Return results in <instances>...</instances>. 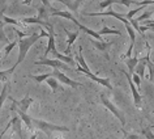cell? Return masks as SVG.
I'll list each match as a JSON object with an SVG mask.
<instances>
[{
  "label": "cell",
  "mask_w": 154,
  "mask_h": 139,
  "mask_svg": "<svg viewBox=\"0 0 154 139\" xmlns=\"http://www.w3.org/2000/svg\"><path fill=\"white\" fill-rule=\"evenodd\" d=\"M3 20H4L5 24H11V25H18L21 21H18L16 20V18H12V17H8V16H5V15H3Z\"/></svg>",
  "instance_id": "cell-30"
},
{
  "label": "cell",
  "mask_w": 154,
  "mask_h": 139,
  "mask_svg": "<svg viewBox=\"0 0 154 139\" xmlns=\"http://www.w3.org/2000/svg\"><path fill=\"white\" fill-rule=\"evenodd\" d=\"M51 16L50 15V11L46 8L45 5H41V7H38V17L41 18V20H43V21H48V17Z\"/></svg>",
  "instance_id": "cell-21"
},
{
  "label": "cell",
  "mask_w": 154,
  "mask_h": 139,
  "mask_svg": "<svg viewBox=\"0 0 154 139\" xmlns=\"http://www.w3.org/2000/svg\"><path fill=\"white\" fill-rule=\"evenodd\" d=\"M116 3H118V4H123V5H125V7H131L132 4L138 5L137 0H116Z\"/></svg>",
  "instance_id": "cell-29"
},
{
  "label": "cell",
  "mask_w": 154,
  "mask_h": 139,
  "mask_svg": "<svg viewBox=\"0 0 154 139\" xmlns=\"http://www.w3.org/2000/svg\"><path fill=\"white\" fill-rule=\"evenodd\" d=\"M63 29H64V32L65 34L68 36V40H67V49H65V55H71V46L73 45V42H75L77 40V37H79V34L80 32H69V30L65 28V26H63Z\"/></svg>",
  "instance_id": "cell-13"
},
{
  "label": "cell",
  "mask_w": 154,
  "mask_h": 139,
  "mask_svg": "<svg viewBox=\"0 0 154 139\" xmlns=\"http://www.w3.org/2000/svg\"><path fill=\"white\" fill-rule=\"evenodd\" d=\"M84 16H88V17H97V16L105 17V16H110V17L118 18V20L122 21L123 24H128V22H129V20L125 16H123V15L115 12V11H111V9L107 11V12H86V13H84Z\"/></svg>",
  "instance_id": "cell-5"
},
{
  "label": "cell",
  "mask_w": 154,
  "mask_h": 139,
  "mask_svg": "<svg viewBox=\"0 0 154 139\" xmlns=\"http://www.w3.org/2000/svg\"><path fill=\"white\" fill-rule=\"evenodd\" d=\"M141 134L145 137V139H154V134L152 133V127L148 126V127H144L141 130Z\"/></svg>",
  "instance_id": "cell-26"
},
{
  "label": "cell",
  "mask_w": 154,
  "mask_h": 139,
  "mask_svg": "<svg viewBox=\"0 0 154 139\" xmlns=\"http://www.w3.org/2000/svg\"><path fill=\"white\" fill-rule=\"evenodd\" d=\"M11 127L13 129V133L17 134L20 139H22V119L18 114L13 115L12 119H11Z\"/></svg>",
  "instance_id": "cell-12"
},
{
  "label": "cell",
  "mask_w": 154,
  "mask_h": 139,
  "mask_svg": "<svg viewBox=\"0 0 154 139\" xmlns=\"http://www.w3.org/2000/svg\"><path fill=\"white\" fill-rule=\"evenodd\" d=\"M51 54L54 55V58H55V59L63 60V62H65V63H69V64H76V60L73 59L71 55H64V54H60L59 51H57V50H55V51L51 53Z\"/></svg>",
  "instance_id": "cell-17"
},
{
  "label": "cell",
  "mask_w": 154,
  "mask_h": 139,
  "mask_svg": "<svg viewBox=\"0 0 154 139\" xmlns=\"http://www.w3.org/2000/svg\"><path fill=\"white\" fill-rule=\"evenodd\" d=\"M13 30H14V33H16V34H17V36H18V37H20V38L28 37V34H26V33H24V32H20V30H18L17 28H13Z\"/></svg>",
  "instance_id": "cell-36"
},
{
  "label": "cell",
  "mask_w": 154,
  "mask_h": 139,
  "mask_svg": "<svg viewBox=\"0 0 154 139\" xmlns=\"http://www.w3.org/2000/svg\"><path fill=\"white\" fill-rule=\"evenodd\" d=\"M34 64L37 66H48V67H54V68H61V70H69L67 63L59 59H47V58H42L41 60H37Z\"/></svg>",
  "instance_id": "cell-9"
},
{
  "label": "cell",
  "mask_w": 154,
  "mask_h": 139,
  "mask_svg": "<svg viewBox=\"0 0 154 139\" xmlns=\"http://www.w3.org/2000/svg\"><path fill=\"white\" fill-rule=\"evenodd\" d=\"M51 75H52V72H47V74H42V75H29V78L34 79L37 83H43V82H46V80H47Z\"/></svg>",
  "instance_id": "cell-23"
},
{
  "label": "cell",
  "mask_w": 154,
  "mask_h": 139,
  "mask_svg": "<svg viewBox=\"0 0 154 139\" xmlns=\"http://www.w3.org/2000/svg\"><path fill=\"white\" fill-rule=\"evenodd\" d=\"M114 3H116V0H105V2L99 3V7L103 9V8H107V7H110L111 4H114Z\"/></svg>",
  "instance_id": "cell-34"
},
{
  "label": "cell",
  "mask_w": 154,
  "mask_h": 139,
  "mask_svg": "<svg viewBox=\"0 0 154 139\" xmlns=\"http://www.w3.org/2000/svg\"><path fill=\"white\" fill-rule=\"evenodd\" d=\"M122 72L124 74L127 80H128L131 92H132V96H133V104H134V106H136V108H141V95H140V92H138L137 87L134 86V83H133V80H132V75H131L128 71H124V70H122Z\"/></svg>",
  "instance_id": "cell-4"
},
{
  "label": "cell",
  "mask_w": 154,
  "mask_h": 139,
  "mask_svg": "<svg viewBox=\"0 0 154 139\" xmlns=\"http://www.w3.org/2000/svg\"><path fill=\"white\" fill-rule=\"evenodd\" d=\"M45 29L48 32V42H47V47H46V51L43 54V58H46L50 53H54L56 50V46H55V33H54V25L52 24H48L45 26Z\"/></svg>",
  "instance_id": "cell-7"
},
{
  "label": "cell",
  "mask_w": 154,
  "mask_h": 139,
  "mask_svg": "<svg viewBox=\"0 0 154 139\" xmlns=\"http://www.w3.org/2000/svg\"><path fill=\"white\" fill-rule=\"evenodd\" d=\"M90 42L93 44V46H95L98 50H101V51L105 53V57L107 60H110V57L109 54H107V49H109V46L112 45V42H103V41H98L95 40V38H90Z\"/></svg>",
  "instance_id": "cell-14"
},
{
  "label": "cell",
  "mask_w": 154,
  "mask_h": 139,
  "mask_svg": "<svg viewBox=\"0 0 154 139\" xmlns=\"http://www.w3.org/2000/svg\"><path fill=\"white\" fill-rule=\"evenodd\" d=\"M33 123L35 130H41L42 133L46 134L47 138H51L52 131H59V133H68L69 131V129L65 126H57V125H54V123L42 121V119H37V118H33Z\"/></svg>",
  "instance_id": "cell-2"
},
{
  "label": "cell",
  "mask_w": 154,
  "mask_h": 139,
  "mask_svg": "<svg viewBox=\"0 0 154 139\" xmlns=\"http://www.w3.org/2000/svg\"><path fill=\"white\" fill-rule=\"evenodd\" d=\"M9 100H11V101H12L13 102V105L14 106H16L17 108V109H20V110H22V112H25V113H26V112H28L29 110V108H30V105H32V104L34 102V99H32V97H30V96L29 95H26L25 96V97L24 99H22V100H20V101H17V100L16 99H13V97H11V96H9V97H8Z\"/></svg>",
  "instance_id": "cell-10"
},
{
  "label": "cell",
  "mask_w": 154,
  "mask_h": 139,
  "mask_svg": "<svg viewBox=\"0 0 154 139\" xmlns=\"http://www.w3.org/2000/svg\"><path fill=\"white\" fill-rule=\"evenodd\" d=\"M43 36H42V33H33L32 36H28V37H24V38H20L18 40V58H17V62L14 63V66H17L22 63L24 62V59L26 58V54H28V51L30 50V47L35 44V42L39 40V38H42Z\"/></svg>",
  "instance_id": "cell-1"
},
{
  "label": "cell",
  "mask_w": 154,
  "mask_h": 139,
  "mask_svg": "<svg viewBox=\"0 0 154 139\" xmlns=\"http://www.w3.org/2000/svg\"><path fill=\"white\" fill-rule=\"evenodd\" d=\"M41 2H42V5H45L46 8H47V9L50 11V13L54 12V11L56 9V8H54V7L51 5V2H50V0H41Z\"/></svg>",
  "instance_id": "cell-33"
},
{
  "label": "cell",
  "mask_w": 154,
  "mask_h": 139,
  "mask_svg": "<svg viewBox=\"0 0 154 139\" xmlns=\"http://www.w3.org/2000/svg\"><path fill=\"white\" fill-rule=\"evenodd\" d=\"M37 138V131H33L32 133V137H30V139H35Z\"/></svg>",
  "instance_id": "cell-40"
},
{
  "label": "cell",
  "mask_w": 154,
  "mask_h": 139,
  "mask_svg": "<svg viewBox=\"0 0 154 139\" xmlns=\"http://www.w3.org/2000/svg\"><path fill=\"white\" fill-rule=\"evenodd\" d=\"M124 138L125 139H140L137 134H124Z\"/></svg>",
  "instance_id": "cell-38"
},
{
  "label": "cell",
  "mask_w": 154,
  "mask_h": 139,
  "mask_svg": "<svg viewBox=\"0 0 154 139\" xmlns=\"http://www.w3.org/2000/svg\"><path fill=\"white\" fill-rule=\"evenodd\" d=\"M21 22H25V24H37V25L43 26V28L48 24V21H43L39 17H25V18H21Z\"/></svg>",
  "instance_id": "cell-19"
},
{
  "label": "cell",
  "mask_w": 154,
  "mask_h": 139,
  "mask_svg": "<svg viewBox=\"0 0 154 139\" xmlns=\"http://www.w3.org/2000/svg\"><path fill=\"white\" fill-rule=\"evenodd\" d=\"M76 60H77V64H80V67H81L84 71H90V68L88 67L85 59H84V55H82V46H80L79 47V53H77L76 55Z\"/></svg>",
  "instance_id": "cell-18"
},
{
  "label": "cell",
  "mask_w": 154,
  "mask_h": 139,
  "mask_svg": "<svg viewBox=\"0 0 154 139\" xmlns=\"http://www.w3.org/2000/svg\"><path fill=\"white\" fill-rule=\"evenodd\" d=\"M150 30H153V32H154V28H152V29H150Z\"/></svg>",
  "instance_id": "cell-43"
},
{
  "label": "cell",
  "mask_w": 154,
  "mask_h": 139,
  "mask_svg": "<svg viewBox=\"0 0 154 139\" xmlns=\"http://www.w3.org/2000/svg\"><path fill=\"white\" fill-rule=\"evenodd\" d=\"M150 127H152V129H153V127H154V125H152V126H150Z\"/></svg>",
  "instance_id": "cell-42"
},
{
  "label": "cell",
  "mask_w": 154,
  "mask_h": 139,
  "mask_svg": "<svg viewBox=\"0 0 154 139\" xmlns=\"http://www.w3.org/2000/svg\"><path fill=\"white\" fill-rule=\"evenodd\" d=\"M0 67H2V53H0Z\"/></svg>",
  "instance_id": "cell-41"
},
{
  "label": "cell",
  "mask_w": 154,
  "mask_h": 139,
  "mask_svg": "<svg viewBox=\"0 0 154 139\" xmlns=\"http://www.w3.org/2000/svg\"><path fill=\"white\" fill-rule=\"evenodd\" d=\"M3 15H4V9L0 11V29H4V25H5L4 20H3Z\"/></svg>",
  "instance_id": "cell-37"
},
{
  "label": "cell",
  "mask_w": 154,
  "mask_h": 139,
  "mask_svg": "<svg viewBox=\"0 0 154 139\" xmlns=\"http://www.w3.org/2000/svg\"><path fill=\"white\" fill-rule=\"evenodd\" d=\"M17 44H18V40H17V41H13V42H11V44L7 45L5 47H4V57L8 55V54H9V53L13 50L14 46H17Z\"/></svg>",
  "instance_id": "cell-28"
},
{
  "label": "cell",
  "mask_w": 154,
  "mask_h": 139,
  "mask_svg": "<svg viewBox=\"0 0 154 139\" xmlns=\"http://www.w3.org/2000/svg\"><path fill=\"white\" fill-rule=\"evenodd\" d=\"M144 8H145V5H140V7H137V8H134V9H131L129 12L125 15V17L128 18V20H131V18H133V17H134V15L138 13L140 11H142Z\"/></svg>",
  "instance_id": "cell-27"
},
{
  "label": "cell",
  "mask_w": 154,
  "mask_h": 139,
  "mask_svg": "<svg viewBox=\"0 0 154 139\" xmlns=\"http://www.w3.org/2000/svg\"><path fill=\"white\" fill-rule=\"evenodd\" d=\"M76 71H79V72H81V74L84 75H86V76H89V78L93 80V82L95 83H98V84H101V86L103 87H106V88H109V89H112V86H111V80L109 78H98V76H95L93 75L90 71H84V70L80 67V64H77V68H76Z\"/></svg>",
  "instance_id": "cell-8"
},
{
  "label": "cell",
  "mask_w": 154,
  "mask_h": 139,
  "mask_svg": "<svg viewBox=\"0 0 154 139\" xmlns=\"http://www.w3.org/2000/svg\"><path fill=\"white\" fill-rule=\"evenodd\" d=\"M99 97H101V104H102V105L105 106L106 109H109V110L111 112V113L114 114V117H115V118H118V119H119V122H120L122 127H124L127 121H125V117H124V115H123L122 112L119 110L118 108L115 106L114 104L110 101L109 97H107V96H106L105 93H101V95H99Z\"/></svg>",
  "instance_id": "cell-3"
},
{
  "label": "cell",
  "mask_w": 154,
  "mask_h": 139,
  "mask_svg": "<svg viewBox=\"0 0 154 139\" xmlns=\"http://www.w3.org/2000/svg\"><path fill=\"white\" fill-rule=\"evenodd\" d=\"M46 83L48 84V87H51L52 92H56L57 88H59V84H57V79L54 78V76H50V78L46 80Z\"/></svg>",
  "instance_id": "cell-25"
},
{
  "label": "cell",
  "mask_w": 154,
  "mask_h": 139,
  "mask_svg": "<svg viewBox=\"0 0 154 139\" xmlns=\"http://www.w3.org/2000/svg\"><path fill=\"white\" fill-rule=\"evenodd\" d=\"M14 70H16V66H12L9 70H4V71H0V82H3V83H7V82H9V79H11V75L14 72Z\"/></svg>",
  "instance_id": "cell-20"
},
{
  "label": "cell",
  "mask_w": 154,
  "mask_h": 139,
  "mask_svg": "<svg viewBox=\"0 0 154 139\" xmlns=\"http://www.w3.org/2000/svg\"><path fill=\"white\" fill-rule=\"evenodd\" d=\"M54 78H56L57 79V82H60V83H63L65 84V86H69V87H72V88H79V87H82V84L81 83H79V82H75V80H72V79H69L67 75L63 74L61 71H59V68H55L52 71V75Z\"/></svg>",
  "instance_id": "cell-6"
},
{
  "label": "cell",
  "mask_w": 154,
  "mask_h": 139,
  "mask_svg": "<svg viewBox=\"0 0 154 139\" xmlns=\"http://www.w3.org/2000/svg\"><path fill=\"white\" fill-rule=\"evenodd\" d=\"M138 59L140 58H137V57H132V58H125V59H123L124 60V63L127 64V68H128V72L131 75L134 72V67L137 66L138 63Z\"/></svg>",
  "instance_id": "cell-16"
},
{
  "label": "cell",
  "mask_w": 154,
  "mask_h": 139,
  "mask_svg": "<svg viewBox=\"0 0 154 139\" xmlns=\"http://www.w3.org/2000/svg\"><path fill=\"white\" fill-rule=\"evenodd\" d=\"M8 88H9V82H7V83H4V87H3L2 92H0V109H2L4 101L8 99Z\"/></svg>",
  "instance_id": "cell-22"
},
{
  "label": "cell",
  "mask_w": 154,
  "mask_h": 139,
  "mask_svg": "<svg viewBox=\"0 0 154 139\" xmlns=\"http://www.w3.org/2000/svg\"><path fill=\"white\" fill-rule=\"evenodd\" d=\"M122 139H125V138H124V137H123V138H122Z\"/></svg>",
  "instance_id": "cell-44"
},
{
  "label": "cell",
  "mask_w": 154,
  "mask_h": 139,
  "mask_svg": "<svg viewBox=\"0 0 154 139\" xmlns=\"http://www.w3.org/2000/svg\"><path fill=\"white\" fill-rule=\"evenodd\" d=\"M0 42H3V44H8V38H7L5 33H4V29H0Z\"/></svg>",
  "instance_id": "cell-35"
},
{
  "label": "cell",
  "mask_w": 154,
  "mask_h": 139,
  "mask_svg": "<svg viewBox=\"0 0 154 139\" xmlns=\"http://www.w3.org/2000/svg\"><path fill=\"white\" fill-rule=\"evenodd\" d=\"M11 110H13V112H16V113L20 115V118L22 119V122L26 125V127L29 129V131H35V127H34V123H33V117H30V115L28 114V113H25V112H22V110H20V109H17L14 105H12L9 108Z\"/></svg>",
  "instance_id": "cell-11"
},
{
  "label": "cell",
  "mask_w": 154,
  "mask_h": 139,
  "mask_svg": "<svg viewBox=\"0 0 154 139\" xmlns=\"http://www.w3.org/2000/svg\"><path fill=\"white\" fill-rule=\"evenodd\" d=\"M145 68H146V57L138 59V63L136 67H134V72H136L137 75H140V78L142 79L145 76Z\"/></svg>",
  "instance_id": "cell-15"
},
{
  "label": "cell",
  "mask_w": 154,
  "mask_h": 139,
  "mask_svg": "<svg viewBox=\"0 0 154 139\" xmlns=\"http://www.w3.org/2000/svg\"><path fill=\"white\" fill-rule=\"evenodd\" d=\"M152 17V12H149V11H146V12H144L141 15V16H138L136 20H137V22L138 21H145V20H149V18Z\"/></svg>",
  "instance_id": "cell-32"
},
{
  "label": "cell",
  "mask_w": 154,
  "mask_h": 139,
  "mask_svg": "<svg viewBox=\"0 0 154 139\" xmlns=\"http://www.w3.org/2000/svg\"><path fill=\"white\" fill-rule=\"evenodd\" d=\"M9 127H11V121H9V123H7V126H5V129L2 131V134H0V139H2L3 137H4V134L7 133V130H9Z\"/></svg>",
  "instance_id": "cell-39"
},
{
  "label": "cell",
  "mask_w": 154,
  "mask_h": 139,
  "mask_svg": "<svg viewBox=\"0 0 154 139\" xmlns=\"http://www.w3.org/2000/svg\"><path fill=\"white\" fill-rule=\"evenodd\" d=\"M132 80H133V83H134V86L137 87V89L141 87V78H140V75H137L136 72H133L132 74Z\"/></svg>",
  "instance_id": "cell-31"
},
{
  "label": "cell",
  "mask_w": 154,
  "mask_h": 139,
  "mask_svg": "<svg viewBox=\"0 0 154 139\" xmlns=\"http://www.w3.org/2000/svg\"><path fill=\"white\" fill-rule=\"evenodd\" d=\"M101 36H106V34H115V36H122L120 30H116V29H110L107 26H103V28L98 32Z\"/></svg>",
  "instance_id": "cell-24"
}]
</instances>
